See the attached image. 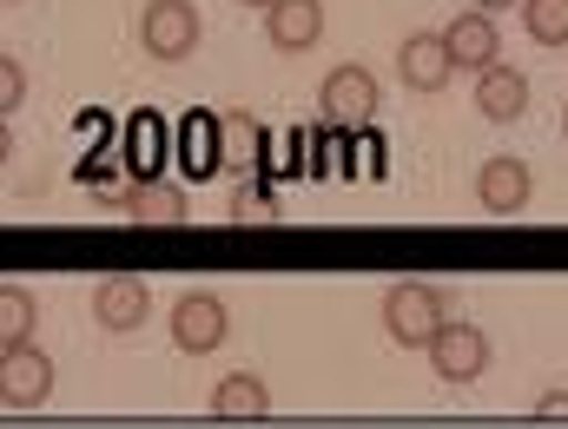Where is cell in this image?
<instances>
[{"mask_svg": "<svg viewBox=\"0 0 568 429\" xmlns=\"http://www.w3.org/2000/svg\"><path fill=\"white\" fill-rule=\"evenodd\" d=\"M449 324V304H443V290L424 285V278H404V285L384 290V330H390V344H404V350H429V337Z\"/></svg>", "mask_w": 568, "mask_h": 429, "instance_id": "obj_1", "label": "cell"}, {"mask_svg": "<svg viewBox=\"0 0 568 429\" xmlns=\"http://www.w3.org/2000/svg\"><path fill=\"white\" fill-rule=\"evenodd\" d=\"M317 106H324V126H337V133L371 126V120H377V73H371V67H337V73H324Z\"/></svg>", "mask_w": 568, "mask_h": 429, "instance_id": "obj_2", "label": "cell"}, {"mask_svg": "<svg viewBox=\"0 0 568 429\" xmlns=\"http://www.w3.org/2000/svg\"><path fill=\"white\" fill-rule=\"evenodd\" d=\"M53 397V364H47V350L27 337V344H7L0 350V404L7 410H40Z\"/></svg>", "mask_w": 568, "mask_h": 429, "instance_id": "obj_3", "label": "cell"}, {"mask_svg": "<svg viewBox=\"0 0 568 429\" xmlns=\"http://www.w3.org/2000/svg\"><path fill=\"white\" fill-rule=\"evenodd\" d=\"M429 370L443 377V384H476L483 370H489V337L476 330V324H463V317H449L436 337H429Z\"/></svg>", "mask_w": 568, "mask_h": 429, "instance_id": "obj_4", "label": "cell"}, {"mask_svg": "<svg viewBox=\"0 0 568 429\" xmlns=\"http://www.w3.org/2000/svg\"><path fill=\"white\" fill-rule=\"evenodd\" d=\"M199 7L192 0H145V13H140V40H145V53L152 60H185L192 47H199Z\"/></svg>", "mask_w": 568, "mask_h": 429, "instance_id": "obj_5", "label": "cell"}, {"mask_svg": "<svg viewBox=\"0 0 568 429\" xmlns=\"http://www.w3.org/2000/svg\"><path fill=\"white\" fill-rule=\"evenodd\" d=\"M225 337H232V317H225V304H219L212 290H185V297L172 304V344H179L185 357H212Z\"/></svg>", "mask_w": 568, "mask_h": 429, "instance_id": "obj_6", "label": "cell"}, {"mask_svg": "<svg viewBox=\"0 0 568 429\" xmlns=\"http://www.w3.org/2000/svg\"><path fill=\"white\" fill-rule=\"evenodd\" d=\"M529 198H536V178H529V165H523L516 152L483 159V172H476V205H483L489 218H516V212H529Z\"/></svg>", "mask_w": 568, "mask_h": 429, "instance_id": "obj_7", "label": "cell"}, {"mask_svg": "<svg viewBox=\"0 0 568 429\" xmlns=\"http://www.w3.org/2000/svg\"><path fill=\"white\" fill-rule=\"evenodd\" d=\"M397 73L410 93H443L456 80V60H449V40L443 33H404L397 47Z\"/></svg>", "mask_w": 568, "mask_h": 429, "instance_id": "obj_8", "label": "cell"}, {"mask_svg": "<svg viewBox=\"0 0 568 429\" xmlns=\"http://www.w3.org/2000/svg\"><path fill=\"white\" fill-rule=\"evenodd\" d=\"M443 40H449L456 73H483V67H496V53H503V40H496V13H483V7L456 13V20L443 27Z\"/></svg>", "mask_w": 568, "mask_h": 429, "instance_id": "obj_9", "label": "cell"}, {"mask_svg": "<svg viewBox=\"0 0 568 429\" xmlns=\"http://www.w3.org/2000/svg\"><path fill=\"white\" fill-rule=\"evenodd\" d=\"M476 113L483 120H496V126H509V120H523L529 113V73H516V67H483L476 73Z\"/></svg>", "mask_w": 568, "mask_h": 429, "instance_id": "obj_10", "label": "cell"}, {"mask_svg": "<svg viewBox=\"0 0 568 429\" xmlns=\"http://www.w3.org/2000/svg\"><path fill=\"white\" fill-rule=\"evenodd\" d=\"M324 33V0H272L265 7V40L278 53H304Z\"/></svg>", "mask_w": 568, "mask_h": 429, "instance_id": "obj_11", "label": "cell"}, {"mask_svg": "<svg viewBox=\"0 0 568 429\" xmlns=\"http://www.w3.org/2000/svg\"><path fill=\"white\" fill-rule=\"evenodd\" d=\"M145 310H152V290H145V278H133V272H113L106 285L93 290V317H100L106 330H140Z\"/></svg>", "mask_w": 568, "mask_h": 429, "instance_id": "obj_12", "label": "cell"}, {"mask_svg": "<svg viewBox=\"0 0 568 429\" xmlns=\"http://www.w3.org/2000/svg\"><path fill=\"white\" fill-rule=\"evenodd\" d=\"M113 205H120L126 218H140V225H179V218H185V192L165 185V178H140V185L120 192Z\"/></svg>", "mask_w": 568, "mask_h": 429, "instance_id": "obj_13", "label": "cell"}, {"mask_svg": "<svg viewBox=\"0 0 568 429\" xmlns=\"http://www.w3.org/2000/svg\"><path fill=\"white\" fill-rule=\"evenodd\" d=\"M265 410H272V390H265L252 370L219 377V390H212V417H265Z\"/></svg>", "mask_w": 568, "mask_h": 429, "instance_id": "obj_14", "label": "cell"}, {"mask_svg": "<svg viewBox=\"0 0 568 429\" xmlns=\"http://www.w3.org/2000/svg\"><path fill=\"white\" fill-rule=\"evenodd\" d=\"M33 324H40V304H33V290L0 285V350H7V344H27V337H33Z\"/></svg>", "mask_w": 568, "mask_h": 429, "instance_id": "obj_15", "label": "cell"}, {"mask_svg": "<svg viewBox=\"0 0 568 429\" xmlns=\"http://www.w3.org/2000/svg\"><path fill=\"white\" fill-rule=\"evenodd\" d=\"M523 27L536 47H568V0H523Z\"/></svg>", "mask_w": 568, "mask_h": 429, "instance_id": "obj_16", "label": "cell"}, {"mask_svg": "<svg viewBox=\"0 0 568 429\" xmlns=\"http://www.w3.org/2000/svg\"><path fill=\"white\" fill-rule=\"evenodd\" d=\"M20 100H27V67H20L13 53H0V120H7Z\"/></svg>", "mask_w": 568, "mask_h": 429, "instance_id": "obj_17", "label": "cell"}, {"mask_svg": "<svg viewBox=\"0 0 568 429\" xmlns=\"http://www.w3.org/2000/svg\"><path fill=\"white\" fill-rule=\"evenodd\" d=\"M252 212H265V198H258V192H245V185H239V192H232V218H252Z\"/></svg>", "mask_w": 568, "mask_h": 429, "instance_id": "obj_18", "label": "cell"}, {"mask_svg": "<svg viewBox=\"0 0 568 429\" xmlns=\"http://www.w3.org/2000/svg\"><path fill=\"white\" fill-rule=\"evenodd\" d=\"M536 410H542V417H568V390H542Z\"/></svg>", "mask_w": 568, "mask_h": 429, "instance_id": "obj_19", "label": "cell"}, {"mask_svg": "<svg viewBox=\"0 0 568 429\" xmlns=\"http://www.w3.org/2000/svg\"><path fill=\"white\" fill-rule=\"evenodd\" d=\"M483 13H503V7H523V0H476Z\"/></svg>", "mask_w": 568, "mask_h": 429, "instance_id": "obj_20", "label": "cell"}, {"mask_svg": "<svg viewBox=\"0 0 568 429\" xmlns=\"http://www.w3.org/2000/svg\"><path fill=\"white\" fill-rule=\"evenodd\" d=\"M7 152H13V140H7V120H0V165H7Z\"/></svg>", "mask_w": 568, "mask_h": 429, "instance_id": "obj_21", "label": "cell"}, {"mask_svg": "<svg viewBox=\"0 0 568 429\" xmlns=\"http://www.w3.org/2000/svg\"><path fill=\"white\" fill-rule=\"evenodd\" d=\"M239 7H272V0H239Z\"/></svg>", "mask_w": 568, "mask_h": 429, "instance_id": "obj_22", "label": "cell"}, {"mask_svg": "<svg viewBox=\"0 0 568 429\" xmlns=\"http://www.w3.org/2000/svg\"><path fill=\"white\" fill-rule=\"evenodd\" d=\"M562 140H568V106H562Z\"/></svg>", "mask_w": 568, "mask_h": 429, "instance_id": "obj_23", "label": "cell"}]
</instances>
